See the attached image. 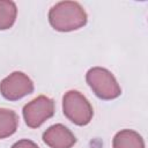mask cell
Returning a JSON list of instances; mask_svg holds the SVG:
<instances>
[{"instance_id": "6da1fadb", "label": "cell", "mask_w": 148, "mask_h": 148, "mask_svg": "<svg viewBox=\"0 0 148 148\" xmlns=\"http://www.w3.org/2000/svg\"><path fill=\"white\" fill-rule=\"evenodd\" d=\"M87 20V13L76 1H60L49 12L51 27L61 32L77 30L86 25Z\"/></svg>"}, {"instance_id": "7a4b0ae2", "label": "cell", "mask_w": 148, "mask_h": 148, "mask_svg": "<svg viewBox=\"0 0 148 148\" xmlns=\"http://www.w3.org/2000/svg\"><path fill=\"white\" fill-rule=\"evenodd\" d=\"M86 80L94 94L104 101H111L120 96L121 89L113 74L103 67H92L86 74Z\"/></svg>"}, {"instance_id": "3957f363", "label": "cell", "mask_w": 148, "mask_h": 148, "mask_svg": "<svg viewBox=\"0 0 148 148\" xmlns=\"http://www.w3.org/2000/svg\"><path fill=\"white\" fill-rule=\"evenodd\" d=\"M62 112L68 120L77 126L88 125L94 116L90 102L77 90H69L64 95Z\"/></svg>"}, {"instance_id": "277c9868", "label": "cell", "mask_w": 148, "mask_h": 148, "mask_svg": "<svg viewBox=\"0 0 148 148\" xmlns=\"http://www.w3.org/2000/svg\"><path fill=\"white\" fill-rule=\"evenodd\" d=\"M54 114V101L47 96L40 95L23 106V118L31 128L39 127L44 121Z\"/></svg>"}, {"instance_id": "5b68a950", "label": "cell", "mask_w": 148, "mask_h": 148, "mask_svg": "<svg viewBox=\"0 0 148 148\" xmlns=\"http://www.w3.org/2000/svg\"><path fill=\"white\" fill-rule=\"evenodd\" d=\"M34 91V82L22 72H13L0 82V92L8 101H17Z\"/></svg>"}, {"instance_id": "8992f818", "label": "cell", "mask_w": 148, "mask_h": 148, "mask_svg": "<svg viewBox=\"0 0 148 148\" xmlns=\"http://www.w3.org/2000/svg\"><path fill=\"white\" fill-rule=\"evenodd\" d=\"M43 141L50 148H72L76 142V138L66 126L56 124L43 133Z\"/></svg>"}, {"instance_id": "52a82bcc", "label": "cell", "mask_w": 148, "mask_h": 148, "mask_svg": "<svg viewBox=\"0 0 148 148\" xmlns=\"http://www.w3.org/2000/svg\"><path fill=\"white\" fill-rule=\"evenodd\" d=\"M112 146L113 148H145V142L135 131L123 130L114 135Z\"/></svg>"}, {"instance_id": "ba28073f", "label": "cell", "mask_w": 148, "mask_h": 148, "mask_svg": "<svg viewBox=\"0 0 148 148\" xmlns=\"http://www.w3.org/2000/svg\"><path fill=\"white\" fill-rule=\"evenodd\" d=\"M18 126V117L10 109L0 108V139L13 135Z\"/></svg>"}, {"instance_id": "9c48e42d", "label": "cell", "mask_w": 148, "mask_h": 148, "mask_svg": "<svg viewBox=\"0 0 148 148\" xmlns=\"http://www.w3.org/2000/svg\"><path fill=\"white\" fill-rule=\"evenodd\" d=\"M17 15V8L15 2L9 0H0V30L9 29Z\"/></svg>"}, {"instance_id": "30bf717a", "label": "cell", "mask_w": 148, "mask_h": 148, "mask_svg": "<svg viewBox=\"0 0 148 148\" xmlns=\"http://www.w3.org/2000/svg\"><path fill=\"white\" fill-rule=\"evenodd\" d=\"M12 148H39L34 141L31 140H28V139H23V140H20L17 142H15Z\"/></svg>"}]
</instances>
